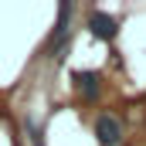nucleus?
<instances>
[{"label":"nucleus","instance_id":"1","mask_svg":"<svg viewBox=\"0 0 146 146\" xmlns=\"http://www.w3.org/2000/svg\"><path fill=\"white\" fill-rule=\"evenodd\" d=\"M95 136H99L102 146H119L122 143V126H119V119L109 115V112H102V115L95 119Z\"/></svg>","mask_w":146,"mask_h":146},{"label":"nucleus","instance_id":"2","mask_svg":"<svg viewBox=\"0 0 146 146\" xmlns=\"http://www.w3.org/2000/svg\"><path fill=\"white\" fill-rule=\"evenodd\" d=\"M88 31H92V37H99V41H112V37L119 34V24H115V17H109V14L92 10L88 14Z\"/></svg>","mask_w":146,"mask_h":146},{"label":"nucleus","instance_id":"3","mask_svg":"<svg viewBox=\"0 0 146 146\" xmlns=\"http://www.w3.org/2000/svg\"><path fill=\"white\" fill-rule=\"evenodd\" d=\"M75 85H78V92H82L85 102L99 99V75L95 72H75Z\"/></svg>","mask_w":146,"mask_h":146}]
</instances>
